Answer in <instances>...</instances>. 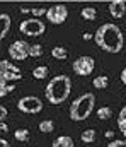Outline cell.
<instances>
[{
    "mask_svg": "<svg viewBox=\"0 0 126 147\" xmlns=\"http://www.w3.org/2000/svg\"><path fill=\"white\" fill-rule=\"evenodd\" d=\"M94 41L101 50H104L107 53H119L123 50V45H125V38H123L121 29L116 24H111V22L102 24L95 31Z\"/></svg>",
    "mask_w": 126,
    "mask_h": 147,
    "instance_id": "cell-1",
    "label": "cell"
},
{
    "mask_svg": "<svg viewBox=\"0 0 126 147\" xmlns=\"http://www.w3.org/2000/svg\"><path fill=\"white\" fill-rule=\"evenodd\" d=\"M70 91H72L70 77L68 75H56L48 82V86L44 89V96L51 105H61L70 96Z\"/></svg>",
    "mask_w": 126,
    "mask_h": 147,
    "instance_id": "cell-2",
    "label": "cell"
},
{
    "mask_svg": "<svg viewBox=\"0 0 126 147\" xmlns=\"http://www.w3.org/2000/svg\"><path fill=\"white\" fill-rule=\"evenodd\" d=\"M95 108V96L92 92H84L73 103L70 105V120L73 121H84L90 116V113Z\"/></svg>",
    "mask_w": 126,
    "mask_h": 147,
    "instance_id": "cell-3",
    "label": "cell"
},
{
    "mask_svg": "<svg viewBox=\"0 0 126 147\" xmlns=\"http://www.w3.org/2000/svg\"><path fill=\"white\" fill-rule=\"evenodd\" d=\"M19 31L22 33V34H26V36H41L43 33L46 31V26H44V22H43L41 19H26V21H22L21 22V26H19Z\"/></svg>",
    "mask_w": 126,
    "mask_h": 147,
    "instance_id": "cell-4",
    "label": "cell"
},
{
    "mask_svg": "<svg viewBox=\"0 0 126 147\" xmlns=\"http://www.w3.org/2000/svg\"><path fill=\"white\" fill-rule=\"evenodd\" d=\"M17 110L27 115H36L43 110V101L38 96H24L17 101Z\"/></svg>",
    "mask_w": 126,
    "mask_h": 147,
    "instance_id": "cell-5",
    "label": "cell"
},
{
    "mask_svg": "<svg viewBox=\"0 0 126 147\" xmlns=\"http://www.w3.org/2000/svg\"><path fill=\"white\" fill-rule=\"evenodd\" d=\"M68 17V9L67 5L63 3H56V5H51L48 10H46V19L51 22V24H63Z\"/></svg>",
    "mask_w": 126,
    "mask_h": 147,
    "instance_id": "cell-6",
    "label": "cell"
},
{
    "mask_svg": "<svg viewBox=\"0 0 126 147\" xmlns=\"http://www.w3.org/2000/svg\"><path fill=\"white\" fill-rule=\"evenodd\" d=\"M9 55L12 60L15 62H22L29 57V43H26L24 39H15L10 46H9Z\"/></svg>",
    "mask_w": 126,
    "mask_h": 147,
    "instance_id": "cell-7",
    "label": "cell"
},
{
    "mask_svg": "<svg viewBox=\"0 0 126 147\" xmlns=\"http://www.w3.org/2000/svg\"><path fill=\"white\" fill-rule=\"evenodd\" d=\"M73 72L77 74V75H90V74L94 72V67H95V62H94V58L92 57H89V55H84V57H79L75 62H73Z\"/></svg>",
    "mask_w": 126,
    "mask_h": 147,
    "instance_id": "cell-8",
    "label": "cell"
},
{
    "mask_svg": "<svg viewBox=\"0 0 126 147\" xmlns=\"http://www.w3.org/2000/svg\"><path fill=\"white\" fill-rule=\"evenodd\" d=\"M0 75L10 84L12 80H21L22 75H21V69L15 67L12 62L9 60H0Z\"/></svg>",
    "mask_w": 126,
    "mask_h": 147,
    "instance_id": "cell-9",
    "label": "cell"
},
{
    "mask_svg": "<svg viewBox=\"0 0 126 147\" xmlns=\"http://www.w3.org/2000/svg\"><path fill=\"white\" fill-rule=\"evenodd\" d=\"M109 12L114 19H121L126 14V3L123 0H113L109 2Z\"/></svg>",
    "mask_w": 126,
    "mask_h": 147,
    "instance_id": "cell-10",
    "label": "cell"
},
{
    "mask_svg": "<svg viewBox=\"0 0 126 147\" xmlns=\"http://www.w3.org/2000/svg\"><path fill=\"white\" fill-rule=\"evenodd\" d=\"M10 24H12L10 16L9 14H0V41L7 36V33L10 29Z\"/></svg>",
    "mask_w": 126,
    "mask_h": 147,
    "instance_id": "cell-11",
    "label": "cell"
},
{
    "mask_svg": "<svg viewBox=\"0 0 126 147\" xmlns=\"http://www.w3.org/2000/svg\"><path fill=\"white\" fill-rule=\"evenodd\" d=\"M51 147H75L73 146V139L68 137V135H60L53 140Z\"/></svg>",
    "mask_w": 126,
    "mask_h": 147,
    "instance_id": "cell-12",
    "label": "cell"
},
{
    "mask_svg": "<svg viewBox=\"0 0 126 147\" xmlns=\"http://www.w3.org/2000/svg\"><path fill=\"white\" fill-rule=\"evenodd\" d=\"M118 128H119V132L125 135L126 139V105L121 108L119 115H118Z\"/></svg>",
    "mask_w": 126,
    "mask_h": 147,
    "instance_id": "cell-13",
    "label": "cell"
},
{
    "mask_svg": "<svg viewBox=\"0 0 126 147\" xmlns=\"http://www.w3.org/2000/svg\"><path fill=\"white\" fill-rule=\"evenodd\" d=\"M46 10H48V9H44V7H31V9L22 7V9H21L22 14H33L34 19H38L39 16H46Z\"/></svg>",
    "mask_w": 126,
    "mask_h": 147,
    "instance_id": "cell-14",
    "label": "cell"
},
{
    "mask_svg": "<svg viewBox=\"0 0 126 147\" xmlns=\"http://www.w3.org/2000/svg\"><path fill=\"white\" fill-rule=\"evenodd\" d=\"M15 87L12 86V84H9L2 75H0V98H3V96H7V94H10L12 91H14Z\"/></svg>",
    "mask_w": 126,
    "mask_h": 147,
    "instance_id": "cell-15",
    "label": "cell"
},
{
    "mask_svg": "<svg viewBox=\"0 0 126 147\" xmlns=\"http://www.w3.org/2000/svg\"><path fill=\"white\" fill-rule=\"evenodd\" d=\"M92 84L95 89H106L109 84V79H107V75H97V77H94Z\"/></svg>",
    "mask_w": 126,
    "mask_h": 147,
    "instance_id": "cell-16",
    "label": "cell"
},
{
    "mask_svg": "<svg viewBox=\"0 0 126 147\" xmlns=\"http://www.w3.org/2000/svg\"><path fill=\"white\" fill-rule=\"evenodd\" d=\"M51 57L56 58V60H65L68 57V53L63 46H55V48H51Z\"/></svg>",
    "mask_w": 126,
    "mask_h": 147,
    "instance_id": "cell-17",
    "label": "cell"
},
{
    "mask_svg": "<svg viewBox=\"0 0 126 147\" xmlns=\"http://www.w3.org/2000/svg\"><path fill=\"white\" fill-rule=\"evenodd\" d=\"M80 139H82L84 144H92V142L95 140V130H94V128H87V130H84L82 135H80Z\"/></svg>",
    "mask_w": 126,
    "mask_h": 147,
    "instance_id": "cell-18",
    "label": "cell"
},
{
    "mask_svg": "<svg viewBox=\"0 0 126 147\" xmlns=\"http://www.w3.org/2000/svg\"><path fill=\"white\" fill-rule=\"evenodd\" d=\"M80 16L84 17L85 21H94V19L97 17V10H95L94 7H84L82 12H80Z\"/></svg>",
    "mask_w": 126,
    "mask_h": 147,
    "instance_id": "cell-19",
    "label": "cell"
},
{
    "mask_svg": "<svg viewBox=\"0 0 126 147\" xmlns=\"http://www.w3.org/2000/svg\"><path fill=\"white\" fill-rule=\"evenodd\" d=\"M48 67L46 65H39V67H36L34 70H33V77L34 79H38V80H41V79H46L48 77Z\"/></svg>",
    "mask_w": 126,
    "mask_h": 147,
    "instance_id": "cell-20",
    "label": "cell"
},
{
    "mask_svg": "<svg viewBox=\"0 0 126 147\" xmlns=\"http://www.w3.org/2000/svg\"><path fill=\"white\" fill-rule=\"evenodd\" d=\"M14 137H15V140H19V142H27V140H29V130H27V128H17V130L14 132Z\"/></svg>",
    "mask_w": 126,
    "mask_h": 147,
    "instance_id": "cell-21",
    "label": "cell"
},
{
    "mask_svg": "<svg viewBox=\"0 0 126 147\" xmlns=\"http://www.w3.org/2000/svg\"><path fill=\"white\" fill-rule=\"evenodd\" d=\"M111 116H113V110L109 106H102V108L97 110V118L99 120H109Z\"/></svg>",
    "mask_w": 126,
    "mask_h": 147,
    "instance_id": "cell-22",
    "label": "cell"
},
{
    "mask_svg": "<svg viewBox=\"0 0 126 147\" xmlns=\"http://www.w3.org/2000/svg\"><path fill=\"white\" fill-rule=\"evenodd\" d=\"M39 130H41L43 134H49V132H53V130H55V123H53V120H43L41 123H39Z\"/></svg>",
    "mask_w": 126,
    "mask_h": 147,
    "instance_id": "cell-23",
    "label": "cell"
},
{
    "mask_svg": "<svg viewBox=\"0 0 126 147\" xmlns=\"http://www.w3.org/2000/svg\"><path fill=\"white\" fill-rule=\"evenodd\" d=\"M43 55V46L41 45H29V57H33V58H38V57H41Z\"/></svg>",
    "mask_w": 126,
    "mask_h": 147,
    "instance_id": "cell-24",
    "label": "cell"
},
{
    "mask_svg": "<svg viewBox=\"0 0 126 147\" xmlns=\"http://www.w3.org/2000/svg\"><path fill=\"white\" fill-rule=\"evenodd\" d=\"M107 147H126V140H121V139H116L113 142H109Z\"/></svg>",
    "mask_w": 126,
    "mask_h": 147,
    "instance_id": "cell-25",
    "label": "cell"
},
{
    "mask_svg": "<svg viewBox=\"0 0 126 147\" xmlns=\"http://www.w3.org/2000/svg\"><path fill=\"white\" fill-rule=\"evenodd\" d=\"M7 115H9V111H7V108L0 105V121H3V120L7 118Z\"/></svg>",
    "mask_w": 126,
    "mask_h": 147,
    "instance_id": "cell-26",
    "label": "cell"
},
{
    "mask_svg": "<svg viewBox=\"0 0 126 147\" xmlns=\"http://www.w3.org/2000/svg\"><path fill=\"white\" fill-rule=\"evenodd\" d=\"M5 132H9V127L5 121H0V134H5Z\"/></svg>",
    "mask_w": 126,
    "mask_h": 147,
    "instance_id": "cell-27",
    "label": "cell"
},
{
    "mask_svg": "<svg viewBox=\"0 0 126 147\" xmlns=\"http://www.w3.org/2000/svg\"><path fill=\"white\" fill-rule=\"evenodd\" d=\"M119 79H121V82L126 86V69H123V72H121V75H119Z\"/></svg>",
    "mask_w": 126,
    "mask_h": 147,
    "instance_id": "cell-28",
    "label": "cell"
},
{
    "mask_svg": "<svg viewBox=\"0 0 126 147\" xmlns=\"http://www.w3.org/2000/svg\"><path fill=\"white\" fill-rule=\"evenodd\" d=\"M0 147H10V144H9L5 139H0Z\"/></svg>",
    "mask_w": 126,
    "mask_h": 147,
    "instance_id": "cell-29",
    "label": "cell"
},
{
    "mask_svg": "<svg viewBox=\"0 0 126 147\" xmlns=\"http://www.w3.org/2000/svg\"><path fill=\"white\" fill-rule=\"evenodd\" d=\"M113 137H114V132L113 130H107L106 132V139H113Z\"/></svg>",
    "mask_w": 126,
    "mask_h": 147,
    "instance_id": "cell-30",
    "label": "cell"
},
{
    "mask_svg": "<svg viewBox=\"0 0 126 147\" xmlns=\"http://www.w3.org/2000/svg\"><path fill=\"white\" fill-rule=\"evenodd\" d=\"M84 39H85V41H89V39H94V34H90V33H85V34H84Z\"/></svg>",
    "mask_w": 126,
    "mask_h": 147,
    "instance_id": "cell-31",
    "label": "cell"
}]
</instances>
